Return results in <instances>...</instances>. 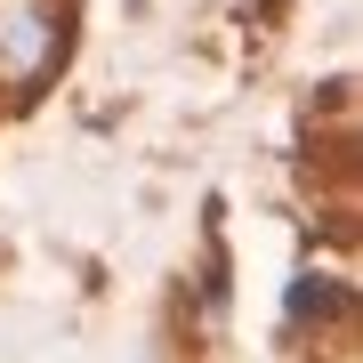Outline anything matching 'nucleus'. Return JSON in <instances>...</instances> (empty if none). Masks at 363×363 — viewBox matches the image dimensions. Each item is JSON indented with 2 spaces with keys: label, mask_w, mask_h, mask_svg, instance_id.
Returning <instances> with one entry per match:
<instances>
[{
  "label": "nucleus",
  "mask_w": 363,
  "mask_h": 363,
  "mask_svg": "<svg viewBox=\"0 0 363 363\" xmlns=\"http://www.w3.org/2000/svg\"><path fill=\"white\" fill-rule=\"evenodd\" d=\"M57 49H65V25L49 0H0V81L9 89H33L57 65Z\"/></svg>",
  "instance_id": "1"
}]
</instances>
